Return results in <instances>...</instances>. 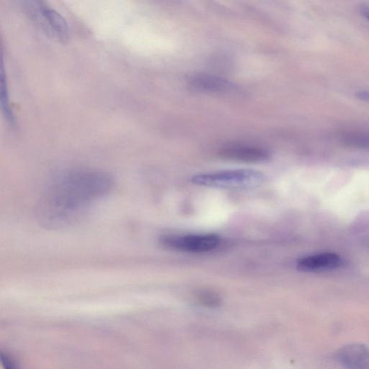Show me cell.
Listing matches in <instances>:
<instances>
[{"mask_svg":"<svg viewBox=\"0 0 369 369\" xmlns=\"http://www.w3.org/2000/svg\"><path fill=\"white\" fill-rule=\"evenodd\" d=\"M110 174L92 170H76L55 179L42 196L37 216L48 228H63L78 223L96 203L114 187Z\"/></svg>","mask_w":369,"mask_h":369,"instance_id":"obj_1","label":"cell"},{"mask_svg":"<svg viewBox=\"0 0 369 369\" xmlns=\"http://www.w3.org/2000/svg\"><path fill=\"white\" fill-rule=\"evenodd\" d=\"M265 175L255 170L241 169L199 174L192 178L197 186L225 189H247L260 187Z\"/></svg>","mask_w":369,"mask_h":369,"instance_id":"obj_2","label":"cell"},{"mask_svg":"<svg viewBox=\"0 0 369 369\" xmlns=\"http://www.w3.org/2000/svg\"><path fill=\"white\" fill-rule=\"evenodd\" d=\"M163 246L169 248L191 253L207 252L215 250L220 239L215 234H189L165 236L161 239Z\"/></svg>","mask_w":369,"mask_h":369,"instance_id":"obj_3","label":"cell"},{"mask_svg":"<svg viewBox=\"0 0 369 369\" xmlns=\"http://www.w3.org/2000/svg\"><path fill=\"white\" fill-rule=\"evenodd\" d=\"M28 9L61 41H66L69 37V27L64 17L56 10L45 3L28 2Z\"/></svg>","mask_w":369,"mask_h":369,"instance_id":"obj_4","label":"cell"},{"mask_svg":"<svg viewBox=\"0 0 369 369\" xmlns=\"http://www.w3.org/2000/svg\"><path fill=\"white\" fill-rule=\"evenodd\" d=\"M343 265V261L338 255L324 252L300 258L297 263V268L302 272L316 273L335 270Z\"/></svg>","mask_w":369,"mask_h":369,"instance_id":"obj_5","label":"cell"},{"mask_svg":"<svg viewBox=\"0 0 369 369\" xmlns=\"http://www.w3.org/2000/svg\"><path fill=\"white\" fill-rule=\"evenodd\" d=\"M338 362L346 369H369V347L361 343H352L340 348Z\"/></svg>","mask_w":369,"mask_h":369,"instance_id":"obj_6","label":"cell"},{"mask_svg":"<svg viewBox=\"0 0 369 369\" xmlns=\"http://www.w3.org/2000/svg\"><path fill=\"white\" fill-rule=\"evenodd\" d=\"M223 157L249 162H258L267 160L269 153L267 151L252 146H231L221 151Z\"/></svg>","mask_w":369,"mask_h":369,"instance_id":"obj_7","label":"cell"},{"mask_svg":"<svg viewBox=\"0 0 369 369\" xmlns=\"http://www.w3.org/2000/svg\"><path fill=\"white\" fill-rule=\"evenodd\" d=\"M189 83L192 87L202 92H225L230 91L232 88V83L228 80L210 75L192 76Z\"/></svg>","mask_w":369,"mask_h":369,"instance_id":"obj_8","label":"cell"},{"mask_svg":"<svg viewBox=\"0 0 369 369\" xmlns=\"http://www.w3.org/2000/svg\"><path fill=\"white\" fill-rule=\"evenodd\" d=\"M0 80H1L0 81V102H1L3 112L8 122L11 126H14L15 119L10 105L8 83L3 67L1 69Z\"/></svg>","mask_w":369,"mask_h":369,"instance_id":"obj_9","label":"cell"},{"mask_svg":"<svg viewBox=\"0 0 369 369\" xmlns=\"http://www.w3.org/2000/svg\"><path fill=\"white\" fill-rule=\"evenodd\" d=\"M343 140L347 145L369 149V132H350L345 135Z\"/></svg>","mask_w":369,"mask_h":369,"instance_id":"obj_10","label":"cell"},{"mask_svg":"<svg viewBox=\"0 0 369 369\" xmlns=\"http://www.w3.org/2000/svg\"><path fill=\"white\" fill-rule=\"evenodd\" d=\"M198 301L208 307H217L221 304L220 298L215 293H202L198 296Z\"/></svg>","mask_w":369,"mask_h":369,"instance_id":"obj_11","label":"cell"},{"mask_svg":"<svg viewBox=\"0 0 369 369\" xmlns=\"http://www.w3.org/2000/svg\"><path fill=\"white\" fill-rule=\"evenodd\" d=\"M1 361L5 369H19L16 362L8 354H1Z\"/></svg>","mask_w":369,"mask_h":369,"instance_id":"obj_12","label":"cell"},{"mask_svg":"<svg viewBox=\"0 0 369 369\" xmlns=\"http://www.w3.org/2000/svg\"><path fill=\"white\" fill-rule=\"evenodd\" d=\"M361 12L369 21V4L364 5L362 7Z\"/></svg>","mask_w":369,"mask_h":369,"instance_id":"obj_13","label":"cell"},{"mask_svg":"<svg viewBox=\"0 0 369 369\" xmlns=\"http://www.w3.org/2000/svg\"><path fill=\"white\" fill-rule=\"evenodd\" d=\"M358 96L361 99L369 101V92H366V91L360 92Z\"/></svg>","mask_w":369,"mask_h":369,"instance_id":"obj_14","label":"cell"}]
</instances>
